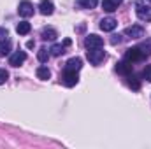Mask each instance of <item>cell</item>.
<instances>
[{"label":"cell","instance_id":"obj_1","mask_svg":"<svg viewBox=\"0 0 151 149\" xmlns=\"http://www.w3.org/2000/svg\"><path fill=\"white\" fill-rule=\"evenodd\" d=\"M86 58L90 60L91 65H100L104 60H106V51L102 47H93V49H88L86 51Z\"/></svg>","mask_w":151,"mask_h":149},{"label":"cell","instance_id":"obj_2","mask_svg":"<svg viewBox=\"0 0 151 149\" xmlns=\"http://www.w3.org/2000/svg\"><path fill=\"white\" fill-rule=\"evenodd\" d=\"M146 58V54L141 51V47L137 46V47H130L127 53H125V60L128 62V63H132V62H141V60H144Z\"/></svg>","mask_w":151,"mask_h":149},{"label":"cell","instance_id":"obj_3","mask_svg":"<svg viewBox=\"0 0 151 149\" xmlns=\"http://www.w3.org/2000/svg\"><path fill=\"white\" fill-rule=\"evenodd\" d=\"M135 12H137L139 19H142V21H151V5H146V4H142V2H137Z\"/></svg>","mask_w":151,"mask_h":149},{"label":"cell","instance_id":"obj_4","mask_svg":"<svg viewBox=\"0 0 151 149\" xmlns=\"http://www.w3.org/2000/svg\"><path fill=\"white\" fill-rule=\"evenodd\" d=\"M62 82L67 86V88H72V86H76L77 82H79V77H77V72H74V70H63V74H62Z\"/></svg>","mask_w":151,"mask_h":149},{"label":"cell","instance_id":"obj_5","mask_svg":"<svg viewBox=\"0 0 151 149\" xmlns=\"http://www.w3.org/2000/svg\"><path fill=\"white\" fill-rule=\"evenodd\" d=\"M125 35L130 39H142L146 35V30L141 27V25H132V27H128L127 30H125Z\"/></svg>","mask_w":151,"mask_h":149},{"label":"cell","instance_id":"obj_6","mask_svg":"<svg viewBox=\"0 0 151 149\" xmlns=\"http://www.w3.org/2000/svg\"><path fill=\"white\" fill-rule=\"evenodd\" d=\"M18 12H19L21 18H30V16H34V5L28 0H23V2H19Z\"/></svg>","mask_w":151,"mask_h":149},{"label":"cell","instance_id":"obj_7","mask_svg":"<svg viewBox=\"0 0 151 149\" xmlns=\"http://www.w3.org/2000/svg\"><path fill=\"white\" fill-rule=\"evenodd\" d=\"M84 46H86L88 49H93V47H102V46H104V39L99 37V35H95V34H91V35H88V37L84 39Z\"/></svg>","mask_w":151,"mask_h":149},{"label":"cell","instance_id":"obj_8","mask_svg":"<svg viewBox=\"0 0 151 149\" xmlns=\"http://www.w3.org/2000/svg\"><path fill=\"white\" fill-rule=\"evenodd\" d=\"M25 60H27V53H25V51H16L14 54H11V58H9V65H12V67H19V65L25 63Z\"/></svg>","mask_w":151,"mask_h":149},{"label":"cell","instance_id":"obj_9","mask_svg":"<svg viewBox=\"0 0 151 149\" xmlns=\"http://www.w3.org/2000/svg\"><path fill=\"white\" fill-rule=\"evenodd\" d=\"M39 11H40V14H44V16H51V14L55 12V5H53L51 0H42L40 5H39Z\"/></svg>","mask_w":151,"mask_h":149},{"label":"cell","instance_id":"obj_10","mask_svg":"<svg viewBox=\"0 0 151 149\" xmlns=\"http://www.w3.org/2000/svg\"><path fill=\"white\" fill-rule=\"evenodd\" d=\"M116 27H118V21L114 18H104L100 21V30H104V32H113Z\"/></svg>","mask_w":151,"mask_h":149},{"label":"cell","instance_id":"obj_11","mask_svg":"<svg viewBox=\"0 0 151 149\" xmlns=\"http://www.w3.org/2000/svg\"><path fill=\"white\" fill-rule=\"evenodd\" d=\"M81 67H83V60L77 58V56H76V58H70V60L65 63V69H67V70H74V72H79Z\"/></svg>","mask_w":151,"mask_h":149},{"label":"cell","instance_id":"obj_12","mask_svg":"<svg viewBox=\"0 0 151 149\" xmlns=\"http://www.w3.org/2000/svg\"><path fill=\"white\" fill-rule=\"evenodd\" d=\"M30 30H32V27H30L28 21H21V23H18V27H16V32H18L19 35H27V34H30Z\"/></svg>","mask_w":151,"mask_h":149},{"label":"cell","instance_id":"obj_13","mask_svg":"<svg viewBox=\"0 0 151 149\" xmlns=\"http://www.w3.org/2000/svg\"><path fill=\"white\" fill-rule=\"evenodd\" d=\"M40 37L44 39V40H55V39L58 37V34H56L55 28H44L42 34H40Z\"/></svg>","mask_w":151,"mask_h":149},{"label":"cell","instance_id":"obj_14","mask_svg":"<svg viewBox=\"0 0 151 149\" xmlns=\"http://www.w3.org/2000/svg\"><path fill=\"white\" fill-rule=\"evenodd\" d=\"M49 56H51V53H49V49H46V47H40L37 51V60L40 63H46V62L49 60Z\"/></svg>","mask_w":151,"mask_h":149},{"label":"cell","instance_id":"obj_15","mask_svg":"<svg viewBox=\"0 0 151 149\" xmlns=\"http://www.w3.org/2000/svg\"><path fill=\"white\" fill-rule=\"evenodd\" d=\"M11 53V42L5 39V40H0V56H7Z\"/></svg>","mask_w":151,"mask_h":149},{"label":"cell","instance_id":"obj_16","mask_svg":"<svg viewBox=\"0 0 151 149\" xmlns=\"http://www.w3.org/2000/svg\"><path fill=\"white\" fill-rule=\"evenodd\" d=\"M49 53H51L53 56H60V54L65 53V46H62V44H53L51 49H49Z\"/></svg>","mask_w":151,"mask_h":149},{"label":"cell","instance_id":"obj_17","mask_svg":"<svg viewBox=\"0 0 151 149\" xmlns=\"http://www.w3.org/2000/svg\"><path fill=\"white\" fill-rule=\"evenodd\" d=\"M102 9L107 12H114L118 9V4H114L113 0H102Z\"/></svg>","mask_w":151,"mask_h":149},{"label":"cell","instance_id":"obj_18","mask_svg":"<svg viewBox=\"0 0 151 149\" xmlns=\"http://www.w3.org/2000/svg\"><path fill=\"white\" fill-rule=\"evenodd\" d=\"M77 4H79L83 9H95L97 4H99V0H79Z\"/></svg>","mask_w":151,"mask_h":149},{"label":"cell","instance_id":"obj_19","mask_svg":"<svg viewBox=\"0 0 151 149\" xmlns=\"http://www.w3.org/2000/svg\"><path fill=\"white\" fill-rule=\"evenodd\" d=\"M37 77H39V79H42V81L49 79V77H51L49 69H47V67H39V69H37Z\"/></svg>","mask_w":151,"mask_h":149},{"label":"cell","instance_id":"obj_20","mask_svg":"<svg viewBox=\"0 0 151 149\" xmlns=\"http://www.w3.org/2000/svg\"><path fill=\"white\" fill-rule=\"evenodd\" d=\"M116 70H118V72H121V74H130V72H132V69H130L125 62L118 63V65H116Z\"/></svg>","mask_w":151,"mask_h":149},{"label":"cell","instance_id":"obj_21","mask_svg":"<svg viewBox=\"0 0 151 149\" xmlns=\"http://www.w3.org/2000/svg\"><path fill=\"white\" fill-rule=\"evenodd\" d=\"M139 47H141V51H142L146 56H150V54H151V40H146V42H144V44H141Z\"/></svg>","mask_w":151,"mask_h":149},{"label":"cell","instance_id":"obj_22","mask_svg":"<svg viewBox=\"0 0 151 149\" xmlns=\"http://www.w3.org/2000/svg\"><path fill=\"white\" fill-rule=\"evenodd\" d=\"M142 77H144L148 82H151V65H146V69L142 70Z\"/></svg>","mask_w":151,"mask_h":149},{"label":"cell","instance_id":"obj_23","mask_svg":"<svg viewBox=\"0 0 151 149\" xmlns=\"http://www.w3.org/2000/svg\"><path fill=\"white\" fill-rule=\"evenodd\" d=\"M7 79H9V72L5 69H0V84H4Z\"/></svg>","mask_w":151,"mask_h":149},{"label":"cell","instance_id":"obj_24","mask_svg":"<svg viewBox=\"0 0 151 149\" xmlns=\"http://www.w3.org/2000/svg\"><path fill=\"white\" fill-rule=\"evenodd\" d=\"M128 79H130V81H128V84H130V86H132L134 90H139V86H141V84H139V81H137V79H135L134 75H130Z\"/></svg>","mask_w":151,"mask_h":149},{"label":"cell","instance_id":"obj_25","mask_svg":"<svg viewBox=\"0 0 151 149\" xmlns=\"http://www.w3.org/2000/svg\"><path fill=\"white\" fill-rule=\"evenodd\" d=\"M7 35H9V32H7L5 28H0V40H5Z\"/></svg>","mask_w":151,"mask_h":149},{"label":"cell","instance_id":"obj_26","mask_svg":"<svg viewBox=\"0 0 151 149\" xmlns=\"http://www.w3.org/2000/svg\"><path fill=\"white\" fill-rule=\"evenodd\" d=\"M121 42V35H113L111 39V44H119Z\"/></svg>","mask_w":151,"mask_h":149},{"label":"cell","instance_id":"obj_27","mask_svg":"<svg viewBox=\"0 0 151 149\" xmlns=\"http://www.w3.org/2000/svg\"><path fill=\"white\" fill-rule=\"evenodd\" d=\"M34 46H35V42H34V40H28V42H27V47H34Z\"/></svg>","mask_w":151,"mask_h":149},{"label":"cell","instance_id":"obj_28","mask_svg":"<svg viewBox=\"0 0 151 149\" xmlns=\"http://www.w3.org/2000/svg\"><path fill=\"white\" fill-rule=\"evenodd\" d=\"M63 46H65V47L70 46V39H65V40H63Z\"/></svg>","mask_w":151,"mask_h":149},{"label":"cell","instance_id":"obj_29","mask_svg":"<svg viewBox=\"0 0 151 149\" xmlns=\"http://www.w3.org/2000/svg\"><path fill=\"white\" fill-rule=\"evenodd\" d=\"M114 4H118V5H119V4H123V0H113Z\"/></svg>","mask_w":151,"mask_h":149},{"label":"cell","instance_id":"obj_30","mask_svg":"<svg viewBox=\"0 0 151 149\" xmlns=\"http://www.w3.org/2000/svg\"><path fill=\"white\" fill-rule=\"evenodd\" d=\"M148 2H151V0H148Z\"/></svg>","mask_w":151,"mask_h":149}]
</instances>
